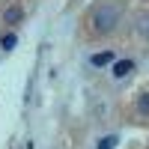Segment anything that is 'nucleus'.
Wrapping results in <instances>:
<instances>
[{
  "label": "nucleus",
  "mask_w": 149,
  "mask_h": 149,
  "mask_svg": "<svg viewBox=\"0 0 149 149\" xmlns=\"http://www.w3.org/2000/svg\"><path fill=\"white\" fill-rule=\"evenodd\" d=\"M119 21H122V3L119 0H102V3L93 9V15H90L93 33H98V36L113 33Z\"/></svg>",
  "instance_id": "nucleus-1"
},
{
  "label": "nucleus",
  "mask_w": 149,
  "mask_h": 149,
  "mask_svg": "<svg viewBox=\"0 0 149 149\" xmlns=\"http://www.w3.org/2000/svg\"><path fill=\"white\" fill-rule=\"evenodd\" d=\"M131 72H134V60H116V63H113V72H110V74H113L116 81H122V78H128Z\"/></svg>",
  "instance_id": "nucleus-2"
},
{
  "label": "nucleus",
  "mask_w": 149,
  "mask_h": 149,
  "mask_svg": "<svg viewBox=\"0 0 149 149\" xmlns=\"http://www.w3.org/2000/svg\"><path fill=\"white\" fill-rule=\"evenodd\" d=\"M90 63H93L95 69L110 66V63H116V54H113V51H98V54H93V57H90Z\"/></svg>",
  "instance_id": "nucleus-3"
},
{
  "label": "nucleus",
  "mask_w": 149,
  "mask_h": 149,
  "mask_svg": "<svg viewBox=\"0 0 149 149\" xmlns=\"http://www.w3.org/2000/svg\"><path fill=\"white\" fill-rule=\"evenodd\" d=\"M24 18V9L21 6H6L3 9V24H18Z\"/></svg>",
  "instance_id": "nucleus-4"
},
{
  "label": "nucleus",
  "mask_w": 149,
  "mask_h": 149,
  "mask_svg": "<svg viewBox=\"0 0 149 149\" xmlns=\"http://www.w3.org/2000/svg\"><path fill=\"white\" fill-rule=\"evenodd\" d=\"M15 45H18V36H15V33H6L3 39H0V48H3V51H12Z\"/></svg>",
  "instance_id": "nucleus-5"
},
{
  "label": "nucleus",
  "mask_w": 149,
  "mask_h": 149,
  "mask_svg": "<svg viewBox=\"0 0 149 149\" xmlns=\"http://www.w3.org/2000/svg\"><path fill=\"white\" fill-rule=\"evenodd\" d=\"M119 143V137H116V134H107V137H102V140H98V146L95 149H113Z\"/></svg>",
  "instance_id": "nucleus-6"
},
{
  "label": "nucleus",
  "mask_w": 149,
  "mask_h": 149,
  "mask_svg": "<svg viewBox=\"0 0 149 149\" xmlns=\"http://www.w3.org/2000/svg\"><path fill=\"white\" fill-rule=\"evenodd\" d=\"M137 110H140L143 116H149V93H143V95L137 98Z\"/></svg>",
  "instance_id": "nucleus-7"
},
{
  "label": "nucleus",
  "mask_w": 149,
  "mask_h": 149,
  "mask_svg": "<svg viewBox=\"0 0 149 149\" xmlns=\"http://www.w3.org/2000/svg\"><path fill=\"white\" fill-rule=\"evenodd\" d=\"M137 30H140V33H146V36H149V15H146V18H140V24H137Z\"/></svg>",
  "instance_id": "nucleus-8"
}]
</instances>
